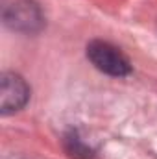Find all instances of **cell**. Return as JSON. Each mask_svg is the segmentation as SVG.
<instances>
[{"label":"cell","instance_id":"cell-1","mask_svg":"<svg viewBox=\"0 0 157 159\" xmlns=\"http://www.w3.org/2000/svg\"><path fill=\"white\" fill-rule=\"evenodd\" d=\"M87 57L100 72H104L107 76L122 78V76H128L131 72L129 59L111 43L98 39L91 41L87 44Z\"/></svg>","mask_w":157,"mask_h":159},{"label":"cell","instance_id":"cell-4","mask_svg":"<svg viewBox=\"0 0 157 159\" xmlns=\"http://www.w3.org/2000/svg\"><path fill=\"white\" fill-rule=\"evenodd\" d=\"M67 150L70 152V156L76 159H89L91 157V150L78 139V135H69L67 137Z\"/></svg>","mask_w":157,"mask_h":159},{"label":"cell","instance_id":"cell-2","mask_svg":"<svg viewBox=\"0 0 157 159\" xmlns=\"http://www.w3.org/2000/svg\"><path fill=\"white\" fill-rule=\"evenodd\" d=\"M4 22L7 28L20 34H35L44 24L41 7L34 0H15L4 7Z\"/></svg>","mask_w":157,"mask_h":159},{"label":"cell","instance_id":"cell-3","mask_svg":"<svg viewBox=\"0 0 157 159\" xmlns=\"http://www.w3.org/2000/svg\"><path fill=\"white\" fill-rule=\"evenodd\" d=\"M30 100V87L17 72H4L0 76V113L9 115L20 111Z\"/></svg>","mask_w":157,"mask_h":159}]
</instances>
